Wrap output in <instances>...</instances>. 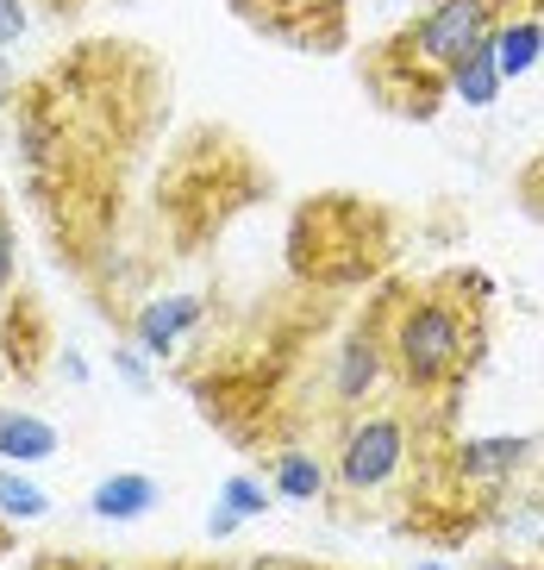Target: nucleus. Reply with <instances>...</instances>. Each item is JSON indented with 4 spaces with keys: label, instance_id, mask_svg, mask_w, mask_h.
Listing matches in <instances>:
<instances>
[{
    "label": "nucleus",
    "instance_id": "1",
    "mask_svg": "<svg viewBox=\"0 0 544 570\" xmlns=\"http://www.w3.org/2000/svg\"><path fill=\"white\" fill-rule=\"evenodd\" d=\"M382 345H388V370H395L413 395H438V389H451L482 352L476 320L463 314L445 288H419V295H407V302L395 307V320H388V338H382Z\"/></svg>",
    "mask_w": 544,
    "mask_h": 570
},
{
    "label": "nucleus",
    "instance_id": "2",
    "mask_svg": "<svg viewBox=\"0 0 544 570\" xmlns=\"http://www.w3.org/2000/svg\"><path fill=\"white\" fill-rule=\"evenodd\" d=\"M413 452L407 420L388 414V407H363L345 426V445H338V489L345 495H382V489L400 483Z\"/></svg>",
    "mask_w": 544,
    "mask_h": 570
},
{
    "label": "nucleus",
    "instance_id": "3",
    "mask_svg": "<svg viewBox=\"0 0 544 570\" xmlns=\"http://www.w3.org/2000/svg\"><path fill=\"white\" fill-rule=\"evenodd\" d=\"M488 32H495V0H432L426 13L400 32L395 57L419 63L426 76H432V69L445 76V69L457 63L469 45H482Z\"/></svg>",
    "mask_w": 544,
    "mask_h": 570
},
{
    "label": "nucleus",
    "instance_id": "4",
    "mask_svg": "<svg viewBox=\"0 0 544 570\" xmlns=\"http://www.w3.org/2000/svg\"><path fill=\"white\" fill-rule=\"evenodd\" d=\"M231 13H245L257 32L288 38V45H338L345 0H231Z\"/></svg>",
    "mask_w": 544,
    "mask_h": 570
},
{
    "label": "nucleus",
    "instance_id": "5",
    "mask_svg": "<svg viewBox=\"0 0 544 570\" xmlns=\"http://www.w3.org/2000/svg\"><path fill=\"white\" fill-rule=\"evenodd\" d=\"M388 383V345L376 338V326H350L332 345V395L345 407H369Z\"/></svg>",
    "mask_w": 544,
    "mask_h": 570
},
{
    "label": "nucleus",
    "instance_id": "6",
    "mask_svg": "<svg viewBox=\"0 0 544 570\" xmlns=\"http://www.w3.org/2000/svg\"><path fill=\"white\" fill-rule=\"evenodd\" d=\"M207 302H200L195 288H176V295H150L145 307L132 314V345L150 357V364H169L181 352V338L200 326Z\"/></svg>",
    "mask_w": 544,
    "mask_h": 570
},
{
    "label": "nucleus",
    "instance_id": "7",
    "mask_svg": "<svg viewBox=\"0 0 544 570\" xmlns=\"http://www.w3.org/2000/svg\"><path fill=\"white\" fill-rule=\"evenodd\" d=\"M532 458H538V433H488V439H463L457 452H451V464H457L463 483L513 489Z\"/></svg>",
    "mask_w": 544,
    "mask_h": 570
},
{
    "label": "nucleus",
    "instance_id": "8",
    "mask_svg": "<svg viewBox=\"0 0 544 570\" xmlns=\"http://www.w3.org/2000/svg\"><path fill=\"white\" fill-rule=\"evenodd\" d=\"M157 502H164V483L150 470H113V476H100L88 489V514L100 527H132V520L157 514Z\"/></svg>",
    "mask_w": 544,
    "mask_h": 570
},
{
    "label": "nucleus",
    "instance_id": "9",
    "mask_svg": "<svg viewBox=\"0 0 544 570\" xmlns=\"http://www.w3.org/2000/svg\"><path fill=\"white\" fill-rule=\"evenodd\" d=\"M57 452H63V433H57L44 414H32V407H0V464L38 470Z\"/></svg>",
    "mask_w": 544,
    "mask_h": 570
},
{
    "label": "nucleus",
    "instance_id": "10",
    "mask_svg": "<svg viewBox=\"0 0 544 570\" xmlns=\"http://www.w3.org/2000/svg\"><path fill=\"white\" fill-rule=\"evenodd\" d=\"M269 508H276L269 483H257V476H245V470H231L226 483H219L214 508H207V539H231V533H245L250 520H264Z\"/></svg>",
    "mask_w": 544,
    "mask_h": 570
},
{
    "label": "nucleus",
    "instance_id": "11",
    "mask_svg": "<svg viewBox=\"0 0 544 570\" xmlns=\"http://www.w3.org/2000/svg\"><path fill=\"white\" fill-rule=\"evenodd\" d=\"M488 45H495L501 82H520V76H532V69H538V57H544V19H538V7H532V13H513V19H495Z\"/></svg>",
    "mask_w": 544,
    "mask_h": 570
},
{
    "label": "nucleus",
    "instance_id": "12",
    "mask_svg": "<svg viewBox=\"0 0 544 570\" xmlns=\"http://www.w3.org/2000/svg\"><path fill=\"white\" fill-rule=\"evenodd\" d=\"M445 88L457 95L463 107H495L501 88H507V82H501V69H495V45H488V38H482V45H469V51L445 69Z\"/></svg>",
    "mask_w": 544,
    "mask_h": 570
},
{
    "label": "nucleus",
    "instance_id": "13",
    "mask_svg": "<svg viewBox=\"0 0 544 570\" xmlns=\"http://www.w3.org/2000/svg\"><path fill=\"white\" fill-rule=\"evenodd\" d=\"M269 495H276V502H295V508L319 502V495H326V464H319L307 445L276 452V464H269Z\"/></svg>",
    "mask_w": 544,
    "mask_h": 570
},
{
    "label": "nucleus",
    "instance_id": "14",
    "mask_svg": "<svg viewBox=\"0 0 544 570\" xmlns=\"http://www.w3.org/2000/svg\"><path fill=\"white\" fill-rule=\"evenodd\" d=\"M50 514V489L38 483L32 470H13L0 464V520H13V527H32V520Z\"/></svg>",
    "mask_w": 544,
    "mask_h": 570
},
{
    "label": "nucleus",
    "instance_id": "15",
    "mask_svg": "<svg viewBox=\"0 0 544 570\" xmlns=\"http://www.w3.org/2000/svg\"><path fill=\"white\" fill-rule=\"evenodd\" d=\"M19 157H26L32 176H50V164H57V126H50V114H38V107L19 114Z\"/></svg>",
    "mask_w": 544,
    "mask_h": 570
},
{
    "label": "nucleus",
    "instance_id": "16",
    "mask_svg": "<svg viewBox=\"0 0 544 570\" xmlns=\"http://www.w3.org/2000/svg\"><path fill=\"white\" fill-rule=\"evenodd\" d=\"M538 533H544V514H538V489H520L507 508V527H501V539H507L513 552H538Z\"/></svg>",
    "mask_w": 544,
    "mask_h": 570
},
{
    "label": "nucleus",
    "instance_id": "17",
    "mask_svg": "<svg viewBox=\"0 0 544 570\" xmlns=\"http://www.w3.org/2000/svg\"><path fill=\"white\" fill-rule=\"evenodd\" d=\"M113 376L126 389H150V376H157V364H150L145 352H138L132 338H126V345H113Z\"/></svg>",
    "mask_w": 544,
    "mask_h": 570
},
{
    "label": "nucleus",
    "instance_id": "18",
    "mask_svg": "<svg viewBox=\"0 0 544 570\" xmlns=\"http://www.w3.org/2000/svg\"><path fill=\"white\" fill-rule=\"evenodd\" d=\"M26 32H32V13H26V0H0V57L13 51Z\"/></svg>",
    "mask_w": 544,
    "mask_h": 570
},
{
    "label": "nucleus",
    "instance_id": "19",
    "mask_svg": "<svg viewBox=\"0 0 544 570\" xmlns=\"http://www.w3.org/2000/svg\"><path fill=\"white\" fill-rule=\"evenodd\" d=\"M13 276H19V238L7 226V214H0V295H13Z\"/></svg>",
    "mask_w": 544,
    "mask_h": 570
},
{
    "label": "nucleus",
    "instance_id": "20",
    "mask_svg": "<svg viewBox=\"0 0 544 570\" xmlns=\"http://www.w3.org/2000/svg\"><path fill=\"white\" fill-rule=\"evenodd\" d=\"M57 376H63L69 389H88V376H95V364H88L82 352H69V345H63V352H57Z\"/></svg>",
    "mask_w": 544,
    "mask_h": 570
},
{
    "label": "nucleus",
    "instance_id": "21",
    "mask_svg": "<svg viewBox=\"0 0 544 570\" xmlns=\"http://www.w3.org/2000/svg\"><path fill=\"white\" fill-rule=\"evenodd\" d=\"M231 570H288V564H269V558H257V564H231Z\"/></svg>",
    "mask_w": 544,
    "mask_h": 570
},
{
    "label": "nucleus",
    "instance_id": "22",
    "mask_svg": "<svg viewBox=\"0 0 544 570\" xmlns=\"http://www.w3.org/2000/svg\"><path fill=\"white\" fill-rule=\"evenodd\" d=\"M7 82H13V69H7V57H0V95H7Z\"/></svg>",
    "mask_w": 544,
    "mask_h": 570
},
{
    "label": "nucleus",
    "instance_id": "23",
    "mask_svg": "<svg viewBox=\"0 0 544 570\" xmlns=\"http://www.w3.org/2000/svg\"><path fill=\"white\" fill-rule=\"evenodd\" d=\"M413 570H451V564H438V558H419V564H413Z\"/></svg>",
    "mask_w": 544,
    "mask_h": 570
}]
</instances>
